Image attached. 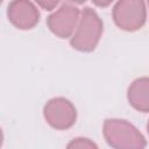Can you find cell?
Masks as SVG:
<instances>
[{
  "label": "cell",
  "mask_w": 149,
  "mask_h": 149,
  "mask_svg": "<svg viewBox=\"0 0 149 149\" xmlns=\"http://www.w3.org/2000/svg\"><path fill=\"white\" fill-rule=\"evenodd\" d=\"M102 134L113 149H144L147 146L142 133L127 120L107 119L104 122Z\"/></svg>",
  "instance_id": "1"
},
{
  "label": "cell",
  "mask_w": 149,
  "mask_h": 149,
  "mask_svg": "<svg viewBox=\"0 0 149 149\" xmlns=\"http://www.w3.org/2000/svg\"><path fill=\"white\" fill-rule=\"evenodd\" d=\"M102 30L104 24L97 12L90 7H85L81 10L77 28L71 36L70 44L78 51H93L100 41Z\"/></svg>",
  "instance_id": "2"
},
{
  "label": "cell",
  "mask_w": 149,
  "mask_h": 149,
  "mask_svg": "<svg viewBox=\"0 0 149 149\" xmlns=\"http://www.w3.org/2000/svg\"><path fill=\"white\" fill-rule=\"evenodd\" d=\"M115 24L126 31H136L143 27L147 20L146 2L141 0L118 1L112 10Z\"/></svg>",
  "instance_id": "3"
},
{
  "label": "cell",
  "mask_w": 149,
  "mask_h": 149,
  "mask_svg": "<svg viewBox=\"0 0 149 149\" xmlns=\"http://www.w3.org/2000/svg\"><path fill=\"white\" fill-rule=\"evenodd\" d=\"M81 12L73 2H63L58 9L50 14L47 19V24L50 31L61 37H71L77 28Z\"/></svg>",
  "instance_id": "4"
},
{
  "label": "cell",
  "mask_w": 149,
  "mask_h": 149,
  "mask_svg": "<svg viewBox=\"0 0 149 149\" xmlns=\"http://www.w3.org/2000/svg\"><path fill=\"white\" fill-rule=\"evenodd\" d=\"M43 116L52 128L65 130L74 125L77 111L70 100L63 97H57L50 99L44 105Z\"/></svg>",
  "instance_id": "5"
},
{
  "label": "cell",
  "mask_w": 149,
  "mask_h": 149,
  "mask_svg": "<svg viewBox=\"0 0 149 149\" xmlns=\"http://www.w3.org/2000/svg\"><path fill=\"white\" fill-rule=\"evenodd\" d=\"M7 16L10 23L21 30L34 28L40 21V12L35 3L27 0H15L7 7Z\"/></svg>",
  "instance_id": "6"
},
{
  "label": "cell",
  "mask_w": 149,
  "mask_h": 149,
  "mask_svg": "<svg viewBox=\"0 0 149 149\" xmlns=\"http://www.w3.org/2000/svg\"><path fill=\"white\" fill-rule=\"evenodd\" d=\"M127 98L129 105L136 111L149 112V77L135 79L128 87Z\"/></svg>",
  "instance_id": "7"
},
{
  "label": "cell",
  "mask_w": 149,
  "mask_h": 149,
  "mask_svg": "<svg viewBox=\"0 0 149 149\" xmlns=\"http://www.w3.org/2000/svg\"><path fill=\"white\" fill-rule=\"evenodd\" d=\"M66 149H99L98 146L86 137H77L70 141L66 146Z\"/></svg>",
  "instance_id": "8"
},
{
  "label": "cell",
  "mask_w": 149,
  "mask_h": 149,
  "mask_svg": "<svg viewBox=\"0 0 149 149\" xmlns=\"http://www.w3.org/2000/svg\"><path fill=\"white\" fill-rule=\"evenodd\" d=\"M36 3H37V6L42 7V8L45 9V10H51V9H54L59 2H58V1H36Z\"/></svg>",
  "instance_id": "9"
},
{
  "label": "cell",
  "mask_w": 149,
  "mask_h": 149,
  "mask_svg": "<svg viewBox=\"0 0 149 149\" xmlns=\"http://www.w3.org/2000/svg\"><path fill=\"white\" fill-rule=\"evenodd\" d=\"M147 130H148V134H149V121H148V125H147Z\"/></svg>",
  "instance_id": "10"
},
{
  "label": "cell",
  "mask_w": 149,
  "mask_h": 149,
  "mask_svg": "<svg viewBox=\"0 0 149 149\" xmlns=\"http://www.w3.org/2000/svg\"><path fill=\"white\" fill-rule=\"evenodd\" d=\"M148 6H149V1H148Z\"/></svg>",
  "instance_id": "11"
}]
</instances>
